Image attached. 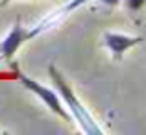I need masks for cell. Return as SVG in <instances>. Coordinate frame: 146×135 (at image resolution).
<instances>
[{
	"mask_svg": "<svg viewBox=\"0 0 146 135\" xmlns=\"http://www.w3.org/2000/svg\"><path fill=\"white\" fill-rule=\"evenodd\" d=\"M48 74H50V80H52V83H54V89L57 91L61 102H63V106L67 107V111L72 117V120L82 128V132L87 133V135H102L104 130L100 128V124L93 118V115L89 113V109L80 102V98L76 96L74 89L68 85L65 76L61 74L59 68L54 63L48 65Z\"/></svg>",
	"mask_w": 146,
	"mask_h": 135,
	"instance_id": "1",
	"label": "cell"
},
{
	"mask_svg": "<svg viewBox=\"0 0 146 135\" xmlns=\"http://www.w3.org/2000/svg\"><path fill=\"white\" fill-rule=\"evenodd\" d=\"M19 82H21V85L24 87V89H28L32 94H35L54 115H57L59 118H63V120L68 122V124H72V122H74V120H72V117L68 115L67 107L63 106V102H61V98H59V94H57L56 89L44 87L43 83H39L37 80L30 78V76L22 74V72H19Z\"/></svg>",
	"mask_w": 146,
	"mask_h": 135,
	"instance_id": "2",
	"label": "cell"
},
{
	"mask_svg": "<svg viewBox=\"0 0 146 135\" xmlns=\"http://www.w3.org/2000/svg\"><path fill=\"white\" fill-rule=\"evenodd\" d=\"M102 41L106 45V48L111 52V57L115 61H122L124 54L129 48L141 45L144 41L143 35H126V33H117V32H104Z\"/></svg>",
	"mask_w": 146,
	"mask_h": 135,
	"instance_id": "3",
	"label": "cell"
},
{
	"mask_svg": "<svg viewBox=\"0 0 146 135\" xmlns=\"http://www.w3.org/2000/svg\"><path fill=\"white\" fill-rule=\"evenodd\" d=\"M85 2H87V0H68V2L65 4L63 7H59V9L52 11L48 17H44L43 21L37 22V24L33 26L32 30H28V41H30V39H33V37H37V35H41V33H44V32H48L50 28L57 26L59 22H63L65 19H67L68 15H70L72 11L76 9V7L83 6Z\"/></svg>",
	"mask_w": 146,
	"mask_h": 135,
	"instance_id": "4",
	"label": "cell"
},
{
	"mask_svg": "<svg viewBox=\"0 0 146 135\" xmlns=\"http://www.w3.org/2000/svg\"><path fill=\"white\" fill-rule=\"evenodd\" d=\"M24 43H28V30L21 24V19H17L13 28L0 41V61H9Z\"/></svg>",
	"mask_w": 146,
	"mask_h": 135,
	"instance_id": "5",
	"label": "cell"
},
{
	"mask_svg": "<svg viewBox=\"0 0 146 135\" xmlns=\"http://www.w3.org/2000/svg\"><path fill=\"white\" fill-rule=\"evenodd\" d=\"M144 4H146V0H124L126 9H129V11H141L144 7Z\"/></svg>",
	"mask_w": 146,
	"mask_h": 135,
	"instance_id": "6",
	"label": "cell"
},
{
	"mask_svg": "<svg viewBox=\"0 0 146 135\" xmlns=\"http://www.w3.org/2000/svg\"><path fill=\"white\" fill-rule=\"evenodd\" d=\"M102 4H106V6H118L120 4V0H100Z\"/></svg>",
	"mask_w": 146,
	"mask_h": 135,
	"instance_id": "7",
	"label": "cell"
},
{
	"mask_svg": "<svg viewBox=\"0 0 146 135\" xmlns=\"http://www.w3.org/2000/svg\"><path fill=\"white\" fill-rule=\"evenodd\" d=\"M11 0H2V2H0V6H2V4H9Z\"/></svg>",
	"mask_w": 146,
	"mask_h": 135,
	"instance_id": "8",
	"label": "cell"
},
{
	"mask_svg": "<svg viewBox=\"0 0 146 135\" xmlns=\"http://www.w3.org/2000/svg\"><path fill=\"white\" fill-rule=\"evenodd\" d=\"M0 2H2V0H0Z\"/></svg>",
	"mask_w": 146,
	"mask_h": 135,
	"instance_id": "9",
	"label": "cell"
}]
</instances>
